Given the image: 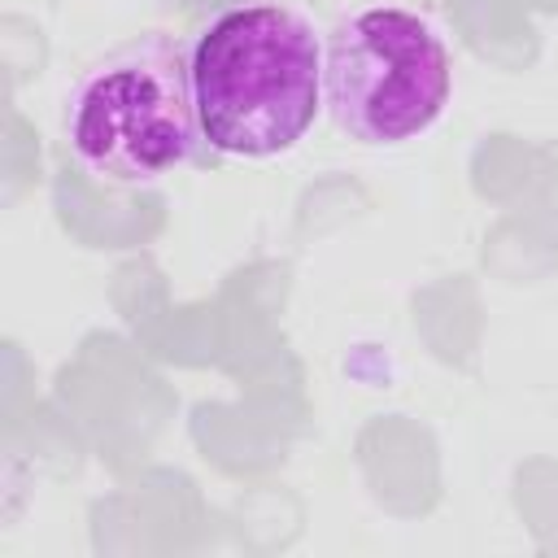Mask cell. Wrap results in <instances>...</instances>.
Returning a JSON list of instances; mask_svg holds the SVG:
<instances>
[{"label":"cell","instance_id":"obj_1","mask_svg":"<svg viewBox=\"0 0 558 558\" xmlns=\"http://www.w3.org/2000/svg\"><path fill=\"white\" fill-rule=\"evenodd\" d=\"M192 92L214 153H288L323 109V44L279 0L222 9L192 44Z\"/></svg>","mask_w":558,"mask_h":558},{"label":"cell","instance_id":"obj_2","mask_svg":"<svg viewBox=\"0 0 558 558\" xmlns=\"http://www.w3.org/2000/svg\"><path fill=\"white\" fill-rule=\"evenodd\" d=\"M65 140L78 166L113 187H144L192 161L205 135L183 39L148 31L87 65L65 100Z\"/></svg>","mask_w":558,"mask_h":558},{"label":"cell","instance_id":"obj_3","mask_svg":"<svg viewBox=\"0 0 558 558\" xmlns=\"http://www.w3.org/2000/svg\"><path fill=\"white\" fill-rule=\"evenodd\" d=\"M449 92V48L414 9L375 4L331 26L323 48V105L349 140L405 144L436 126Z\"/></svg>","mask_w":558,"mask_h":558}]
</instances>
